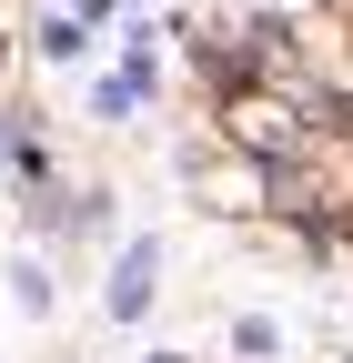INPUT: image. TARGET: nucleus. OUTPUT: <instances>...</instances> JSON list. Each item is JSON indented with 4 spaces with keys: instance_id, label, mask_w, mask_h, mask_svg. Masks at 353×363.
Listing matches in <instances>:
<instances>
[{
    "instance_id": "f257e3e1",
    "label": "nucleus",
    "mask_w": 353,
    "mask_h": 363,
    "mask_svg": "<svg viewBox=\"0 0 353 363\" xmlns=\"http://www.w3.org/2000/svg\"><path fill=\"white\" fill-rule=\"evenodd\" d=\"M152 272H162V252L131 242V252H121V283H111V313H142V303H152Z\"/></svg>"
}]
</instances>
